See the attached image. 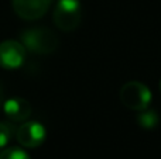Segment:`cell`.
<instances>
[{
    "label": "cell",
    "mask_w": 161,
    "mask_h": 159,
    "mask_svg": "<svg viewBox=\"0 0 161 159\" xmlns=\"http://www.w3.org/2000/svg\"><path fill=\"white\" fill-rule=\"evenodd\" d=\"M53 0H13V10L24 20H38L51 7Z\"/></svg>",
    "instance_id": "obj_6"
},
{
    "label": "cell",
    "mask_w": 161,
    "mask_h": 159,
    "mask_svg": "<svg viewBox=\"0 0 161 159\" xmlns=\"http://www.w3.org/2000/svg\"><path fill=\"white\" fill-rule=\"evenodd\" d=\"M13 135H14L13 126L8 124V123H3V121H0V149L6 148V146L10 144Z\"/></svg>",
    "instance_id": "obj_9"
},
{
    "label": "cell",
    "mask_w": 161,
    "mask_h": 159,
    "mask_svg": "<svg viewBox=\"0 0 161 159\" xmlns=\"http://www.w3.org/2000/svg\"><path fill=\"white\" fill-rule=\"evenodd\" d=\"M25 61V48L21 42L7 39L0 42V66L14 70L23 66Z\"/></svg>",
    "instance_id": "obj_4"
},
{
    "label": "cell",
    "mask_w": 161,
    "mask_h": 159,
    "mask_svg": "<svg viewBox=\"0 0 161 159\" xmlns=\"http://www.w3.org/2000/svg\"><path fill=\"white\" fill-rule=\"evenodd\" d=\"M137 123L144 130H154L160 123L158 113L156 110H150V109L142 110L139 113V115H137Z\"/></svg>",
    "instance_id": "obj_8"
},
{
    "label": "cell",
    "mask_w": 161,
    "mask_h": 159,
    "mask_svg": "<svg viewBox=\"0 0 161 159\" xmlns=\"http://www.w3.org/2000/svg\"><path fill=\"white\" fill-rule=\"evenodd\" d=\"M54 23L61 31H74L82 18L79 0H59L54 8Z\"/></svg>",
    "instance_id": "obj_3"
},
{
    "label": "cell",
    "mask_w": 161,
    "mask_h": 159,
    "mask_svg": "<svg viewBox=\"0 0 161 159\" xmlns=\"http://www.w3.org/2000/svg\"><path fill=\"white\" fill-rule=\"evenodd\" d=\"M3 111L11 121H25L31 115V106L25 99L13 97L3 103Z\"/></svg>",
    "instance_id": "obj_7"
},
{
    "label": "cell",
    "mask_w": 161,
    "mask_h": 159,
    "mask_svg": "<svg viewBox=\"0 0 161 159\" xmlns=\"http://www.w3.org/2000/svg\"><path fill=\"white\" fill-rule=\"evenodd\" d=\"M151 92L144 83L137 80H131L123 85L120 89V100L123 106H126L130 110L142 111L148 109L151 103Z\"/></svg>",
    "instance_id": "obj_2"
},
{
    "label": "cell",
    "mask_w": 161,
    "mask_h": 159,
    "mask_svg": "<svg viewBox=\"0 0 161 159\" xmlns=\"http://www.w3.org/2000/svg\"><path fill=\"white\" fill-rule=\"evenodd\" d=\"M47 137L45 127L38 121H27L16 131V140L25 148H38Z\"/></svg>",
    "instance_id": "obj_5"
},
{
    "label": "cell",
    "mask_w": 161,
    "mask_h": 159,
    "mask_svg": "<svg viewBox=\"0 0 161 159\" xmlns=\"http://www.w3.org/2000/svg\"><path fill=\"white\" fill-rule=\"evenodd\" d=\"M21 44L30 52L45 55V54H51L57 49L58 38L48 28L37 27V28H30V30L23 31Z\"/></svg>",
    "instance_id": "obj_1"
},
{
    "label": "cell",
    "mask_w": 161,
    "mask_h": 159,
    "mask_svg": "<svg viewBox=\"0 0 161 159\" xmlns=\"http://www.w3.org/2000/svg\"><path fill=\"white\" fill-rule=\"evenodd\" d=\"M0 159H30V156L21 148L11 146V148L3 149V152L0 154Z\"/></svg>",
    "instance_id": "obj_10"
},
{
    "label": "cell",
    "mask_w": 161,
    "mask_h": 159,
    "mask_svg": "<svg viewBox=\"0 0 161 159\" xmlns=\"http://www.w3.org/2000/svg\"><path fill=\"white\" fill-rule=\"evenodd\" d=\"M3 106V90H2V86H0V107Z\"/></svg>",
    "instance_id": "obj_11"
},
{
    "label": "cell",
    "mask_w": 161,
    "mask_h": 159,
    "mask_svg": "<svg viewBox=\"0 0 161 159\" xmlns=\"http://www.w3.org/2000/svg\"><path fill=\"white\" fill-rule=\"evenodd\" d=\"M160 90H161V80H160Z\"/></svg>",
    "instance_id": "obj_12"
}]
</instances>
